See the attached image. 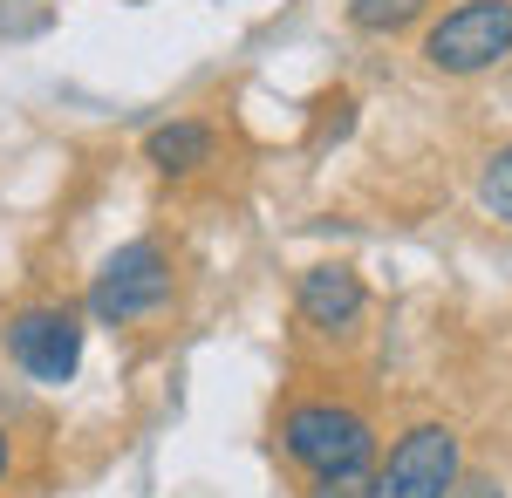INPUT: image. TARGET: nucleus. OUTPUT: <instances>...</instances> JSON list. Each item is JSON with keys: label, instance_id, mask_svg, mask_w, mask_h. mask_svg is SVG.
Here are the masks:
<instances>
[{"label": "nucleus", "instance_id": "nucleus-1", "mask_svg": "<svg viewBox=\"0 0 512 498\" xmlns=\"http://www.w3.org/2000/svg\"><path fill=\"white\" fill-rule=\"evenodd\" d=\"M280 444H287V458L301 471H315L321 492H349L376 464V430L349 403H301V410H287Z\"/></svg>", "mask_w": 512, "mask_h": 498}, {"label": "nucleus", "instance_id": "nucleus-2", "mask_svg": "<svg viewBox=\"0 0 512 498\" xmlns=\"http://www.w3.org/2000/svg\"><path fill=\"white\" fill-rule=\"evenodd\" d=\"M458 471H465L458 430L451 423H417V430L396 437L390 458L362 478V498H451Z\"/></svg>", "mask_w": 512, "mask_h": 498}, {"label": "nucleus", "instance_id": "nucleus-3", "mask_svg": "<svg viewBox=\"0 0 512 498\" xmlns=\"http://www.w3.org/2000/svg\"><path fill=\"white\" fill-rule=\"evenodd\" d=\"M506 55H512V0H458L424 35V62L437 76H478V69H499Z\"/></svg>", "mask_w": 512, "mask_h": 498}, {"label": "nucleus", "instance_id": "nucleus-4", "mask_svg": "<svg viewBox=\"0 0 512 498\" xmlns=\"http://www.w3.org/2000/svg\"><path fill=\"white\" fill-rule=\"evenodd\" d=\"M164 301H171V260H164L158 239L117 246V253L103 260V273H96V287H89V314L110 321V328L144 321V314H158Z\"/></svg>", "mask_w": 512, "mask_h": 498}, {"label": "nucleus", "instance_id": "nucleus-5", "mask_svg": "<svg viewBox=\"0 0 512 498\" xmlns=\"http://www.w3.org/2000/svg\"><path fill=\"white\" fill-rule=\"evenodd\" d=\"M7 355H14L21 376H35V383H48V389L76 383V369H82L76 307H21V314L7 321Z\"/></svg>", "mask_w": 512, "mask_h": 498}, {"label": "nucleus", "instance_id": "nucleus-6", "mask_svg": "<svg viewBox=\"0 0 512 498\" xmlns=\"http://www.w3.org/2000/svg\"><path fill=\"white\" fill-rule=\"evenodd\" d=\"M362 307H369V294H362L355 267H308L301 273V314H308V328L342 335V328L362 321Z\"/></svg>", "mask_w": 512, "mask_h": 498}, {"label": "nucleus", "instance_id": "nucleus-7", "mask_svg": "<svg viewBox=\"0 0 512 498\" xmlns=\"http://www.w3.org/2000/svg\"><path fill=\"white\" fill-rule=\"evenodd\" d=\"M212 130L205 123H192V116H178V123H158L151 137H144V157L158 164V171H171V178H185V171H198V164H212Z\"/></svg>", "mask_w": 512, "mask_h": 498}, {"label": "nucleus", "instance_id": "nucleus-8", "mask_svg": "<svg viewBox=\"0 0 512 498\" xmlns=\"http://www.w3.org/2000/svg\"><path fill=\"white\" fill-rule=\"evenodd\" d=\"M424 14V0H349V21L362 35H396Z\"/></svg>", "mask_w": 512, "mask_h": 498}, {"label": "nucleus", "instance_id": "nucleus-9", "mask_svg": "<svg viewBox=\"0 0 512 498\" xmlns=\"http://www.w3.org/2000/svg\"><path fill=\"white\" fill-rule=\"evenodd\" d=\"M478 198H485V212L499 219V226H512V144L492 164H485V178H478Z\"/></svg>", "mask_w": 512, "mask_h": 498}, {"label": "nucleus", "instance_id": "nucleus-10", "mask_svg": "<svg viewBox=\"0 0 512 498\" xmlns=\"http://www.w3.org/2000/svg\"><path fill=\"white\" fill-rule=\"evenodd\" d=\"M451 498H506V492H499L492 478H478V471H472V478L458 471V485H451Z\"/></svg>", "mask_w": 512, "mask_h": 498}, {"label": "nucleus", "instance_id": "nucleus-11", "mask_svg": "<svg viewBox=\"0 0 512 498\" xmlns=\"http://www.w3.org/2000/svg\"><path fill=\"white\" fill-rule=\"evenodd\" d=\"M0 478H7V430H0Z\"/></svg>", "mask_w": 512, "mask_h": 498}]
</instances>
